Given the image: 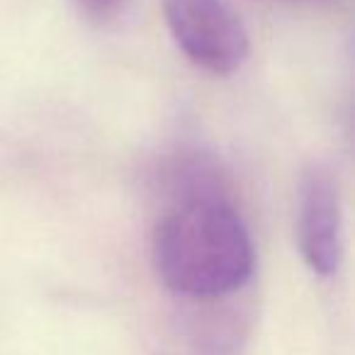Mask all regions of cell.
Returning a JSON list of instances; mask_svg holds the SVG:
<instances>
[{"label": "cell", "mask_w": 355, "mask_h": 355, "mask_svg": "<svg viewBox=\"0 0 355 355\" xmlns=\"http://www.w3.org/2000/svg\"><path fill=\"white\" fill-rule=\"evenodd\" d=\"M156 275L175 295L217 300L253 275L256 251L243 217L217 193H193L153 229Z\"/></svg>", "instance_id": "cell-1"}, {"label": "cell", "mask_w": 355, "mask_h": 355, "mask_svg": "<svg viewBox=\"0 0 355 355\" xmlns=\"http://www.w3.org/2000/svg\"><path fill=\"white\" fill-rule=\"evenodd\" d=\"M163 15L178 49L198 69L232 76L246 64L248 32L227 0H163Z\"/></svg>", "instance_id": "cell-2"}, {"label": "cell", "mask_w": 355, "mask_h": 355, "mask_svg": "<svg viewBox=\"0 0 355 355\" xmlns=\"http://www.w3.org/2000/svg\"><path fill=\"white\" fill-rule=\"evenodd\" d=\"M300 212H297V236L300 251L311 272L331 277L343 256V219H340V195L334 178L324 168H311L302 178Z\"/></svg>", "instance_id": "cell-3"}, {"label": "cell", "mask_w": 355, "mask_h": 355, "mask_svg": "<svg viewBox=\"0 0 355 355\" xmlns=\"http://www.w3.org/2000/svg\"><path fill=\"white\" fill-rule=\"evenodd\" d=\"M124 0H78V6L83 8L85 15H90L98 22H107L112 20L119 12Z\"/></svg>", "instance_id": "cell-4"}, {"label": "cell", "mask_w": 355, "mask_h": 355, "mask_svg": "<svg viewBox=\"0 0 355 355\" xmlns=\"http://www.w3.org/2000/svg\"><path fill=\"white\" fill-rule=\"evenodd\" d=\"M302 3H326V0H302Z\"/></svg>", "instance_id": "cell-5"}]
</instances>
